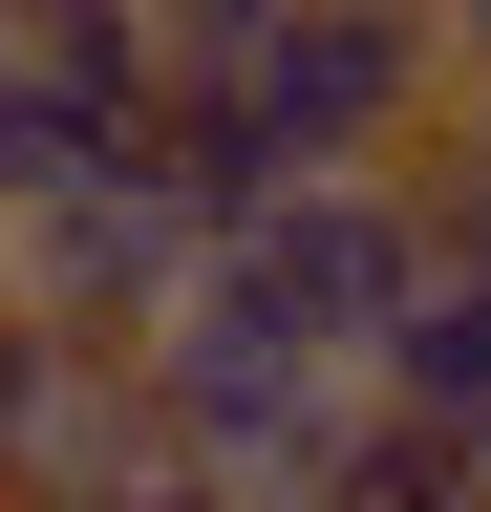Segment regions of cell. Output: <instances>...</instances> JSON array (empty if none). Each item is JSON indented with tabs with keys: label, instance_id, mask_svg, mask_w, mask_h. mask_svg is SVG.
Segmentation results:
<instances>
[{
	"label": "cell",
	"instance_id": "1",
	"mask_svg": "<svg viewBox=\"0 0 491 512\" xmlns=\"http://www.w3.org/2000/svg\"><path fill=\"white\" fill-rule=\"evenodd\" d=\"M129 384H150V448H193L235 512H299V491H321V448H342V406H363V363L278 342V320L214 278V256L129 320Z\"/></svg>",
	"mask_w": 491,
	"mask_h": 512
},
{
	"label": "cell",
	"instance_id": "2",
	"mask_svg": "<svg viewBox=\"0 0 491 512\" xmlns=\"http://www.w3.org/2000/svg\"><path fill=\"white\" fill-rule=\"evenodd\" d=\"M449 0H299L278 43H235V107H257L278 171H406L449 128Z\"/></svg>",
	"mask_w": 491,
	"mask_h": 512
},
{
	"label": "cell",
	"instance_id": "3",
	"mask_svg": "<svg viewBox=\"0 0 491 512\" xmlns=\"http://www.w3.org/2000/svg\"><path fill=\"white\" fill-rule=\"evenodd\" d=\"M214 278L278 320V342H321V363H363V320H385L406 278H427V192L406 171H278L257 214L214 235Z\"/></svg>",
	"mask_w": 491,
	"mask_h": 512
},
{
	"label": "cell",
	"instance_id": "4",
	"mask_svg": "<svg viewBox=\"0 0 491 512\" xmlns=\"http://www.w3.org/2000/svg\"><path fill=\"white\" fill-rule=\"evenodd\" d=\"M193 256H214V235L171 214V171H150V150H107L86 192H43V214L0 235V278H22L43 320H86V342H129V320H150L171 278H193Z\"/></svg>",
	"mask_w": 491,
	"mask_h": 512
},
{
	"label": "cell",
	"instance_id": "5",
	"mask_svg": "<svg viewBox=\"0 0 491 512\" xmlns=\"http://www.w3.org/2000/svg\"><path fill=\"white\" fill-rule=\"evenodd\" d=\"M107 448H150V384H129V342H86V320H43L22 278H0V512L86 491Z\"/></svg>",
	"mask_w": 491,
	"mask_h": 512
},
{
	"label": "cell",
	"instance_id": "6",
	"mask_svg": "<svg viewBox=\"0 0 491 512\" xmlns=\"http://www.w3.org/2000/svg\"><path fill=\"white\" fill-rule=\"evenodd\" d=\"M107 150H129V107H107V86H65V64H43L22 22H0V235H22L43 192H86Z\"/></svg>",
	"mask_w": 491,
	"mask_h": 512
},
{
	"label": "cell",
	"instance_id": "7",
	"mask_svg": "<svg viewBox=\"0 0 491 512\" xmlns=\"http://www.w3.org/2000/svg\"><path fill=\"white\" fill-rule=\"evenodd\" d=\"M299 512H470V470H449V427L427 406H342V448H321V491Z\"/></svg>",
	"mask_w": 491,
	"mask_h": 512
},
{
	"label": "cell",
	"instance_id": "8",
	"mask_svg": "<svg viewBox=\"0 0 491 512\" xmlns=\"http://www.w3.org/2000/svg\"><path fill=\"white\" fill-rule=\"evenodd\" d=\"M406 192H427V256H470V278H491V150H470V128H427Z\"/></svg>",
	"mask_w": 491,
	"mask_h": 512
},
{
	"label": "cell",
	"instance_id": "9",
	"mask_svg": "<svg viewBox=\"0 0 491 512\" xmlns=\"http://www.w3.org/2000/svg\"><path fill=\"white\" fill-rule=\"evenodd\" d=\"M43 512H235V491L193 470V448H107V470H86V491H43Z\"/></svg>",
	"mask_w": 491,
	"mask_h": 512
},
{
	"label": "cell",
	"instance_id": "10",
	"mask_svg": "<svg viewBox=\"0 0 491 512\" xmlns=\"http://www.w3.org/2000/svg\"><path fill=\"white\" fill-rule=\"evenodd\" d=\"M278 22H299V0H150V43H171V64H235V43H278Z\"/></svg>",
	"mask_w": 491,
	"mask_h": 512
},
{
	"label": "cell",
	"instance_id": "11",
	"mask_svg": "<svg viewBox=\"0 0 491 512\" xmlns=\"http://www.w3.org/2000/svg\"><path fill=\"white\" fill-rule=\"evenodd\" d=\"M449 470H470V512H491V406H449Z\"/></svg>",
	"mask_w": 491,
	"mask_h": 512
},
{
	"label": "cell",
	"instance_id": "12",
	"mask_svg": "<svg viewBox=\"0 0 491 512\" xmlns=\"http://www.w3.org/2000/svg\"><path fill=\"white\" fill-rule=\"evenodd\" d=\"M449 128H470V150H491V64H470V86H449Z\"/></svg>",
	"mask_w": 491,
	"mask_h": 512
}]
</instances>
